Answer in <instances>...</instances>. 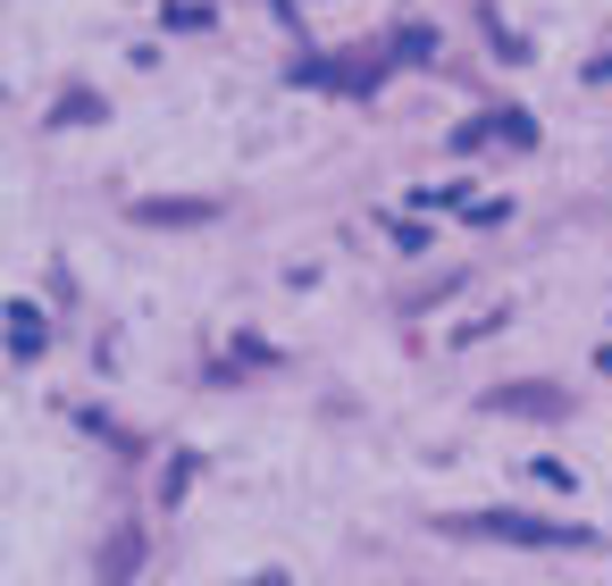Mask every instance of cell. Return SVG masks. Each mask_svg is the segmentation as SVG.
Segmentation results:
<instances>
[{"label": "cell", "instance_id": "obj_1", "mask_svg": "<svg viewBox=\"0 0 612 586\" xmlns=\"http://www.w3.org/2000/svg\"><path fill=\"white\" fill-rule=\"evenodd\" d=\"M461 528H479V536H512V545H588V528H554V520H520V511H479V520H461Z\"/></svg>", "mask_w": 612, "mask_h": 586}]
</instances>
